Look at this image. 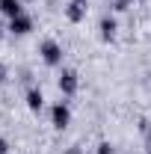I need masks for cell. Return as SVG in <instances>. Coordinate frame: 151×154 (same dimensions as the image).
<instances>
[{"label": "cell", "mask_w": 151, "mask_h": 154, "mask_svg": "<svg viewBox=\"0 0 151 154\" xmlns=\"http://www.w3.org/2000/svg\"><path fill=\"white\" fill-rule=\"evenodd\" d=\"M39 54H42V59H45L48 65H62V45H59V42H54V38L42 42Z\"/></svg>", "instance_id": "1"}, {"label": "cell", "mask_w": 151, "mask_h": 154, "mask_svg": "<svg viewBox=\"0 0 151 154\" xmlns=\"http://www.w3.org/2000/svg\"><path fill=\"white\" fill-rule=\"evenodd\" d=\"M51 122H54V128H57V131H65V128H68V122H71V107H68L65 101H59L57 107L51 110Z\"/></svg>", "instance_id": "2"}, {"label": "cell", "mask_w": 151, "mask_h": 154, "mask_svg": "<svg viewBox=\"0 0 151 154\" xmlns=\"http://www.w3.org/2000/svg\"><path fill=\"white\" fill-rule=\"evenodd\" d=\"M33 30V18L27 15V12H21V15H15V18H9V33L12 36H27Z\"/></svg>", "instance_id": "3"}, {"label": "cell", "mask_w": 151, "mask_h": 154, "mask_svg": "<svg viewBox=\"0 0 151 154\" xmlns=\"http://www.w3.org/2000/svg\"><path fill=\"white\" fill-rule=\"evenodd\" d=\"M86 12H89V3L86 0H71L65 6V18L71 21V24H80V21L86 18Z\"/></svg>", "instance_id": "4"}, {"label": "cell", "mask_w": 151, "mask_h": 154, "mask_svg": "<svg viewBox=\"0 0 151 154\" xmlns=\"http://www.w3.org/2000/svg\"><path fill=\"white\" fill-rule=\"evenodd\" d=\"M77 86H80V83H77V71L65 68V71L59 74V92H62V95H74Z\"/></svg>", "instance_id": "5"}, {"label": "cell", "mask_w": 151, "mask_h": 154, "mask_svg": "<svg viewBox=\"0 0 151 154\" xmlns=\"http://www.w3.org/2000/svg\"><path fill=\"white\" fill-rule=\"evenodd\" d=\"M24 12V6H21V0H0V15H6V18H15Z\"/></svg>", "instance_id": "6"}, {"label": "cell", "mask_w": 151, "mask_h": 154, "mask_svg": "<svg viewBox=\"0 0 151 154\" xmlns=\"http://www.w3.org/2000/svg\"><path fill=\"white\" fill-rule=\"evenodd\" d=\"M42 104H45V95H42V89L33 86V89L27 92V107H30L33 113H39V110H42Z\"/></svg>", "instance_id": "7"}, {"label": "cell", "mask_w": 151, "mask_h": 154, "mask_svg": "<svg viewBox=\"0 0 151 154\" xmlns=\"http://www.w3.org/2000/svg\"><path fill=\"white\" fill-rule=\"evenodd\" d=\"M101 38L104 42L116 38V18H101Z\"/></svg>", "instance_id": "8"}, {"label": "cell", "mask_w": 151, "mask_h": 154, "mask_svg": "<svg viewBox=\"0 0 151 154\" xmlns=\"http://www.w3.org/2000/svg\"><path fill=\"white\" fill-rule=\"evenodd\" d=\"M98 154H113V145H110V142H101V145H98Z\"/></svg>", "instance_id": "9"}, {"label": "cell", "mask_w": 151, "mask_h": 154, "mask_svg": "<svg viewBox=\"0 0 151 154\" xmlns=\"http://www.w3.org/2000/svg\"><path fill=\"white\" fill-rule=\"evenodd\" d=\"M0 154H9V142H6L3 136H0Z\"/></svg>", "instance_id": "10"}, {"label": "cell", "mask_w": 151, "mask_h": 154, "mask_svg": "<svg viewBox=\"0 0 151 154\" xmlns=\"http://www.w3.org/2000/svg\"><path fill=\"white\" fill-rule=\"evenodd\" d=\"M116 9H128V0H116Z\"/></svg>", "instance_id": "11"}, {"label": "cell", "mask_w": 151, "mask_h": 154, "mask_svg": "<svg viewBox=\"0 0 151 154\" xmlns=\"http://www.w3.org/2000/svg\"><path fill=\"white\" fill-rule=\"evenodd\" d=\"M0 83H6V68L0 65Z\"/></svg>", "instance_id": "12"}, {"label": "cell", "mask_w": 151, "mask_h": 154, "mask_svg": "<svg viewBox=\"0 0 151 154\" xmlns=\"http://www.w3.org/2000/svg\"><path fill=\"white\" fill-rule=\"evenodd\" d=\"M68 154H80V148H71V151H68Z\"/></svg>", "instance_id": "13"}]
</instances>
